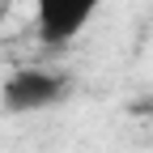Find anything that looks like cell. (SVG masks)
Wrapping results in <instances>:
<instances>
[{
  "label": "cell",
  "instance_id": "obj_2",
  "mask_svg": "<svg viewBox=\"0 0 153 153\" xmlns=\"http://www.w3.org/2000/svg\"><path fill=\"white\" fill-rule=\"evenodd\" d=\"M102 0H34V30L47 47H68L94 22Z\"/></svg>",
  "mask_w": 153,
  "mask_h": 153
},
{
  "label": "cell",
  "instance_id": "obj_1",
  "mask_svg": "<svg viewBox=\"0 0 153 153\" xmlns=\"http://www.w3.org/2000/svg\"><path fill=\"white\" fill-rule=\"evenodd\" d=\"M72 98V76L51 68H13L0 81V111L4 115H34L55 111Z\"/></svg>",
  "mask_w": 153,
  "mask_h": 153
}]
</instances>
